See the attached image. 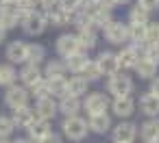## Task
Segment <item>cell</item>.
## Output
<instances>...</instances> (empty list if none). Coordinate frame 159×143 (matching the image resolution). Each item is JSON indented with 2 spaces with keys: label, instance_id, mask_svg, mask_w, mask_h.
<instances>
[{
  "label": "cell",
  "instance_id": "6da1fadb",
  "mask_svg": "<svg viewBox=\"0 0 159 143\" xmlns=\"http://www.w3.org/2000/svg\"><path fill=\"white\" fill-rule=\"evenodd\" d=\"M89 134V128H87V119L81 117V115H72V117H63L61 121V137L68 139V141H83L85 137Z\"/></svg>",
  "mask_w": 159,
  "mask_h": 143
},
{
  "label": "cell",
  "instance_id": "7a4b0ae2",
  "mask_svg": "<svg viewBox=\"0 0 159 143\" xmlns=\"http://www.w3.org/2000/svg\"><path fill=\"white\" fill-rule=\"evenodd\" d=\"M109 95L105 91H87L83 98H81V108L89 115H96V113H107L109 111Z\"/></svg>",
  "mask_w": 159,
  "mask_h": 143
},
{
  "label": "cell",
  "instance_id": "3957f363",
  "mask_svg": "<svg viewBox=\"0 0 159 143\" xmlns=\"http://www.w3.org/2000/svg\"><path fill=\"white\" fill-rule=\"evenodd\" d=\"M135 89V82L129 74L124 72H116L113 76H109L107 80V93L113 95V98H124V95H131Z\"/></svg>",
  "mask_w": 159,
  "mask_h": 143
},
{
  "label": "cell",
  "instance_id": "277c9868",
  "mask_svg": "<svg viewBox=\"0 0 159 143\" xmlns=\"http://www.w3.org/2000/svg\"><path fill=\"white\" fill-rule=\"evenodd\" d=\"M20 26H22V31L26 33V35H31V37H37V35H42L44 31H46V26H48V22H46V15H44V11H31L22 22H20Z\"/></svg>",
  "mask_w": 159,
  "mask_h": 143
},
{
  "label": "cell",
  "instance_id": "5b68a950",
  "mask_svg": "<svg viewBox=\"0 0 159 143\" xmlns=\"http://www.w3.org/2000/svg\"><path fill=\"white\" fill-rule=\"evenodd\" d=\"M29 100H31V93H29V89L26 87H22V85H11V87H7V91H5V104L13 111V108H22V106H29Z\"/></svg>",
  "mask_w": 159,
  "mask_h": 143
},
{
  "label": "cell",
  "instance_id": "8992f818",
  "mask_svg": "<svg viewBox=\"0 0 159 143\" xmlns=\"http://www.w3.org/2000/svg\"><path fill=\"white\" fill-rule=\"evenodd\" d=\"M111 139L113 143H133L137 139V124L129 119H120V124L111 126Z\"/></svg>",
  "mask_w": 159,
  "mask_h": 143
},
{
  "label": "cell",
  "instance_id": "52a82bcc",
  "mask_svg": "<svg viewBox=\"0 0 159 143\" xmlns=\"http://www.w3.org/2000/svg\"><path fill=\"white\" fill-rule=\"evenodd\" d=\"M102 33H105V39L113 46H122V44L129 41V24H122L118 20H111L102 28Z\"/></svg>",
  "mask_w": 159,
  "mask_h": 143
},
{
  "label": "cell",
  "instance_id": "ba28073f",
  "mask_svg": "<svg viewBox=\"0 0 159 143\" xmlns=\"http://www.w3.org/2000/svg\"><path fill=\"white\" fill-rule=\"evenodd\" d=\"M94 63H96L100 76H113L116 72H120L118 57H116V52H111V50H102V52L94 59Z\"/></svg>",
  "mask_w": 159,
  "mask_h": 143
},
{
  "label": "cell",
  "instance_id": "9c48e42d",
  "mask_svg": "<svg viewBox=\"0 0 159 143\" xmlns=\"http://www.w3.org/2000/svg\"><path fill=\"white\" fill-rule=\"evenodd\" d=\"M109 108H111V113L116 115V117H120V119H129L133 113H135V100H133V95H124V98H113L111 102H109Z\"/></svg>",
  "mask_w": 159,
  "mask_h": 143
},
{
  "label": "cell",
  "instance_id": "30bf717a",
  "mask_svg": "<svg viewBox=\"0 0 159 143\" xmlns=\"http://www.w3.org/2000/svg\"><path fill=\"white\" fill-rule=\"evenodd\" d=\"M116 57H118L120 72H126V69H133L137 65V61H139L142 54H139V48H135L133 44H129V46H122V50L116 52Z\"/></svg>",
  "mask_w": 159,
  "mask_h": 143
},
{
  "label": "cell",
  "instance_id": "8fae6325",
  "mask_svg": "<svg viewBox=\"0 0 159 143\" xmlns=\"http://www.w3.org/2000/svg\"><path fill=\"white\" fill-rule=\"evenodd\" d=\"M18 80H20V85H22V87H26V89L35 87V85H37L39 80H44L42 67H39V65H31V63H24V65H22V69L18 72Z\"/></svg>",
  "mask_w": 159,
  "mask_h": 143
},
{
  "label": "cell",
  "instance_id": "7c38bea8",
  "mask_svg": "<svg viewBox=\"0 0 159 143\" xmlns=\"http://www.w3.org/2000/svg\"><path fill=\"white\" fill-rule=\"evenodd\" d=\"M37 119L44 121H52L59 113H57V100L55 98H44V100H35V108H33Z\"/></svg>",
  "mask_w": 159,
  "mask_h": 143
},
{
  "label": "cell",
  "instance_id": "4fadbf2b",
  "mask_svg": "<svg viewBox=\"0 0 159 143\" xmlns=\"http://www.w3.org/2000/svg\"><path fill=\"white\" fill-rule=\"evenodd\" d=\"M26 46L24 41L16 39V41H9L7 44V50H5V57L11 65H24L26 63Z\"/></svg>",
  "mask_w": 159,
  "mask_h": 143
},
{
  "label": "cell",
  "instance_id": "5bb4252c",
  "mask_svg": "<svg viewBox=\"0 0 159 143\" xmlns=\"http://www.w3.org/2000/svg\"><path fill=\"white\" fill-rule=\"evenodd\" d=\"M55 48H57V54H59V57H63V59L81 50V46H79V39H76V35H72V33H66V35H61V37L57 39Z\"/></svg>",
  "mask_w": 159,
  "mask_h": 143
},
{
  "label": "cell",
  "instance_id": "9a60e30c",
  "mask_svg": "<svg viewBox=\"0 0 159 143\" xmlns=\"http://www.w3.org/2000/svg\"><path fill=\"white\" fill-rule=\"evenodd\" d=\"M111 115L109 113H96V115H89L87 117V128L89 132H96V134H105L111 130Z\"/></svg>",
  "mask_w": 159,
  "mask_h": 143
},
{
  "label": "cell",
  "instance_id": "2e32d148",
  "mask_svg": "<svg viewBox=\"0 0 159 143\" xmlns=\"http://www.w3.org/2000/svg\"><path fill=\"white\" fill-rule=\"evenodd\" d=\"M137 134L144 143H155L159 137V117H146V121L137 126Z\"/></svg>",
  "mask_w": 159,
  "mask_h": 143
},
{
  "label": "cell",
  "instance_id": "e0dca14e",
  "mask_svg": "<svg viewBox=\"0 0 159 143\" xmlns=\"http://www.w3.org/2000/svg\"><path fill=\"white\" fill-rule=\"evenodd\" d=\"M74 35H76V39H79V46H81V50H83V52H87V50L96 48V44H98V33H96V28H94L92 24H89V26L79 28Z\"/></svg>",
  "mask_w": 159,
  "mask_h": 143
},
{
  "label": "cell",
  "instance_id": "ac0fdd59",
  "mask_svg": "<svg viewBox=\"0 0 159 143\" xmlns=\"http://www.w3.org/2000/svg\"><path fill=\"white\" fill-rule=\"evenodd\" d=\"M135 106H139V113H144L146 117H159V98L148 91L144 95H139Z\"/></svg>",
  "mask_w": 159,
  "mask_h": 143
},
{
  "label": "cell",
  "instance_id": "d6986e66",
  "mask_svg": "<svg viewBox=\"0 0 159 143\" xmlns=\"http://www.w3.org/2000/svg\"><path fill=\"white\" fill-rule=\"evenodd\" d=\"M89 61H92V59L87 57V52L79 50V52L66 57V59H63V65H66V72H70V74L74 76V74H81V69H83Z\"/></svg>",
  "mask_w": 159,
  "mask_h": 143
},
{
  "label": "cell",
  "instance_id": "ffe728a7",
  "mask_svg": "<svg viewBox=\"0 0 159 143\" xmlns=\"http://www.w3.org/2000/svg\"><path fill=\"white\" fill-rule=\"evenodd\" d=\"M20 24V13H18V7L16 5H5L0 9V28L5 31H11Z\"/></svg>",
  "mask_w": 159,
  "mask_h": 143
},
{
  "label": "cell",
  "instance_id": "44dd1931",
  "mask_svg": "<svg viewBox=\"0 0 159 143\" xmlns=\"http://www.w3.org/2000/svg\"><path fill=\"white\" fill-rule=\"evenodd\" d=\"M83 108H81V98H72V95H66L61 100H57V113H61L63 117H72V115H79Z\"/></svg>",
  "mask_w": 159,
  "mask_h": 143
},
{
  "label": "cell",
  "instance_id": "7402d4cb",
  "mask_svg": "<svg viewBox=\"0 0 159 143\" xmlns=\"http://www.w3.org/2000/svg\"><path fill=\"white\" fill-rule=\"evenodd\" d=\"M26 132H29V141H44L50 132H52V128H50V121H44V119H33V124L26 128Z\"/></svg>",
  "mask_w": 159,
  "mask_h": 143
},
{
  "label": "cell",
  "instance_id": "603a6c76",
  "mask_svg": "<svg viewBox=\"0 0 159 143\" xmlns=\"http://www.w3.org/2000/svg\"><path fill=\"white\" fill-rule=\"evenodd\" d=\"M44 15H46V22L52 26H70L72 24V13L63 11L61 7H52V9L44 11Z\"/></svg>",
  "mask_w": 159,
  "mask_h": 143
},
{
  "label": "cell",
  "instance_id": "cb8c5ba5",
  "mask_svg": "<svg viewBox=\"0 0 159 143\" xmlns=\"http://www.w3.org/2000/svg\"><path fill=\"white\" fill-rule=\"evenodd\" d=\"M33 119H35V113H33V108H31V106L13 108L11 121H13V126H16V128H22V130H26V128L33 124Z\"/></svg>",
  "mask_w": 159,
  "mask_h": 143
},
{
  "label": "cell",
  "instance_id": "d4e9b609",
  "mask_svg": "<svg viewBox=\"0 0 159 143\" xmlns=\"http://www.w3.org/2000/svg\"><path fill=\"white\" fill-rule=\"evenodd\" d=\"M66 87H68V95H72V98H83V95L89 91V82H87L83 76H79V74L70 76Z\"/></svg>",
  "mask_w": 159,
  "mask_h": 143
},
{
  "label": "cell",
  "instance_id": "484cf974",
  "mask_svg": "<svg viewBox=\"0 0 159 143\" xmlns=\"http://www.w3.org/2000/svg\"><path fill=\"white\" fill-rule=\"evenodd\" d=\"M46 59V48L42 44H29L26 46V63L31 65H42Z\"/></svg>",
  "mask_w": 159,
  "mask_h": 143
},
{
  "label": "cell",
  "instance_id": "4316f807",
  "mask_svg": "<svg viewBox=\"0 0 159 143\" xmlns=\"http://www.w3.org/2000/svg\"><path fill=\"white\" fill-rule=\"evenodd\" d=\"M42 74H44V78L46 80H50V78H66V65H63V61H48L46 65H44V69H42Z\"/></svg>",
  "mask_w": 159,
  "mask_h": 143
},
{
  "label": "cell",
  "instance_id": "83f0119b",
  "mask_svg": "<svg viewBox=\"0 0 159 143\" xmlns=\"http://www.w3.org/2000/svg\"><path fill=\"white\" fill-rule=\"evenodd\" d=\"M133 69H135V74H137L142 80H152V78L157 76V69H159V67L152 65L150 61H146V59L139 57V61H137V65H135Z\"/></svg>",
  "mask_w": 159,
  "mask_h": 143
},
{
  "label": "cell",
  "instance_id": "f1b7e54d",
  "mask_svg": "<svg viewBox=\"0 0 159 143\" xmlns=\"http://www.w3.org/2000/svg\"><path fill=\"white\" fill-rule=\"evenodd\" d=\"M18 82V69H16V65H11V63H5V65H0V87H11V85H16Z\"/></svg>",
  "mask_w": 159,
  "mask_h": 143
},
{
  "label": "cell",
  "instance_id": "f546056e",
  "mask_svg": "<svg viewBox=\"0 0 159 143\" xmlns=\"http://www.w3.org/2000/svg\"><path fill=\"white\" fill-rule=\"evenodd\" d=\"M111 20H113V15H111V11H109V9H105V7H100L98 11H94V13L89 15V22H92V26H94L96 31H98V28L102 31Z\"/></svg>",
  "mask_w": 159,
  "mask_h": 143
},
{
  "label": "cell",
  "instance_id": "4dcf8cb0",
  "mask_svg": "<svg viewBox=\"0 0 159 143\" xmlns=\"http://www.w3.org/2000/svg\"><path fill=\"white\" fill-rule=\"evenodd\" d=\"M48 82V89H50V98H55V100H61V98H66L68 95V78H50V80H46Z\"/></svg>",
  "mask_w": 159,
  "mask_h": 143
},
{
  "label": "cell",
  "instance_id": "1f68e13d",
  "mask_svg": "<svg viewBox=\"0 0 159 143\" xmlns=\"http://www.w3.org/2000/svg\"><path fill=\"white\" fill-rule=\"evenodd\" d=\"M150 22V11H146L144 7H139V5H135V7H131V11H129V24H148Z\"/></svg>",
  "mask_w": 159,
  "mask_h": 143
},
{
  "label": "cell",
  "instance_id": "d6a6232c",
  "mask_svg": "<svg viewBox=\"0 0 159 143\" xmlns=\"http://www.w3.org/2000/svg\"><path fill=\"white\" fill-rule=\"evenodd\" d=\"M142 59H146L159 67V44H144L142 46Z\"/></svg>",
  "mask_w": 159,
  "mask_h": 143
},
{
  "label": "cell",
  "instance_id": "836d02e7",
  "mask_svg": "<svg viewBox=\"0 0 159 143\" xmlns=\"http://www.w3.org/2000/svg\"><path fill=\"white\" fill-rule=\"evenodd\" d=\"M144 44H159V22H148L144 26Z\"/></svg>",
  "mask_w": 159,
  "mask_h": 143
},
{
  "label": "cell",
  "instance_id": "e575fe53",
  "mask_svg": "<svg viewBox=\"0 0 159 143\" xmlns=\"http://www.w3.org/2000/svg\"><path fill=\"white\" fill-rule=\"evenodd\" d=\"M79 76H83V78H85V80H87V82H89V85H92V82H96V80H100V78H102V76H100V72H98V67H96V63H94V61H89V63H87V65H85V67H83V69H81V74H79Z\"/></svg>",
  "mask_w": 159,
  "mask_h": 143
},
{
  "label": "cell",
  "instance_id": "d590c367",
  "mask_svg": "<svg viewBox=\"0 0 159 143\" xmlns=\"http://www.w3.org/2000/svg\"><path fill=\"white\" fill-rule=\"evenodd\" d=\"M29 93H31V98H35V100L50 98V89H48V82H46V78H44V80H39L35 87H31V89H29Z\"/></svg>",
  "mask_w": 159,
  "mask_h": 143
},
{
  "label": "cell",
  "instance_id": "8d00e7d4",
  "mask_svg": "<svg viewBox=\"0 0 159 143\" xmlns=\"http://www.w3.org/2000/svg\"><path fill=\"white\" fill-rule=\"evenodd\" d=\"M13 130H16V126H13L11 117L0 115V139H9L13 134Z\"/></svg>",
  "mask_w": 159,
  "mask_h": 143
},
{
  "label": "cell",
  "instance_id": "74e56055",
  "mask_svg": "<svg viewBox=\"0 0 159 143\" xmlns=\"http://www.w3.org/2000/svg\"><path fill=\"white\" fill-rule=\"evenodd\" d=\"M57 7H61L63 11H68V13H76V11H81V7H83V0H59L57 2Z\"/></svg>",
  "mask_w": 159,
  "mask_h": 143
},
{
  "label": "cell",
  "instance_id": "f35d334b",
  "mask_svg": "<svg viewBox=\"0 0 159 143\" xmlns=\"http://www.w3.org/2000/svg\"><path fill=\"white\" fill-rule=\"evenodd\" d=\"M137 5L144 7L146 11H157L159 9V0H137Z\"/></svg>",
  "mask_w": 159,
  "mask_h": 143
},
{
  "label": "cell",
  "instance_id": "ab89813d",
  "mask_svg": "<svg viewBox=\"0 0 159 143\" xmlns=\"http://www.w3.org/2000/svg\"><path fill=\"white\" fill-rule=\"evenodd\" d=\"M42 143H63V137H61V134H57V132H50Z\"/></svg>",
  "mask_w": 159,
  "mask_h": 143
},
{
  "label": "cell",
  "instance_id": "60d3db41",
  "mask_svg": "<svg viewBox=\"0 0 159 143\" xmlns=\"http://www.w3.org/2000/svg\"><path fill=\"white\" fill-rule=\"evenodd\" d=\"M148 93H152V95H157V98H159V74L150 80V89H148Z\"/></svg>",
  "mask_w": 159,
  "mask_h": 143
},
{
  "label": "cell",
  "instance_id": "b9f144b4",
  "mask_svg": "<svg viewBox=\"0 0 159 143\" xmlns=\"http://www.w3.org/2000/svg\"><path fill=\"white\" fill-rule=\"evenodd\" d=\"M57 2H59V0H37V5H39L44 11H48V9H52V7H57Z\"/></svg>",
  "mask_w": 159,
  "mask_h": 143
},
{
  "label": "cell",
  "instance_id": "7bdbcfd3",
  "mask_svg": "<svg viewBox=\"0 0 159 143\" xmlns=\"http://www.w3.org/2000/svg\"><path fill=\"white\" fill-rule=\"evenodd\" d=\"M113 2H116V7H120V5H129L131 0H113Z\"/></svg>",
  "mask_w": 159,
  "mask_h": 143
},
{
  "label": "cell",
  "instance_id": "ee69618b",
  "mask_svg": "<svg viewBox=\"0 0 159 143\" xmlns=\"http://www.w3.org/2000/svg\"><path fill=\"white\" fill-rule=\"evenodd\" d=\"M5 37H7V31H5V28H0V44L5 41Z\"/></svg>",
  "mask_w": 159,
  "mask_h": 143
},
{
  "label": "cell",
  "instance_id": "f6af8a7d",
  "mask_svg": "<svg viewBox=\"0 0 159 143\" xmlns=\"http://www.w3.org/2000/svg\"><path fill=\"white\" fill-rule=\"evenodd\" d=\"M9 143H29V139H13V141H9Z\"/></svg>",
  "mask_w": 159,
  "mask_h": 143
},
{
  "label": "cell",
  "instance_id": "bcb514c9",
  "mask_svg": "<svg viewBox=\"0 0 159 143\" xmlns=\"http://www.w3.org/2000/svg\"><path fill=\"white\" fill-rule=\"evenodd\" d=\"M2 2H5V5H18L20 0H2Z\"/></svg>",
  "mask_w": 159,
  "mask_h": 143
},
{
  "label": "cell",
  "instance_id": "7dc6e473",
  "mask_svg": "<svg viewBox=\"0 0 159 143\" xmlns=\"http://www.w3.org/2000/svg\"><path fill=\"white\" fill-rule=\"evenodd\" d=\"M29 143H42V141H29Z\"/></svg>",
  "mask_w": 159,
  "mask_h": 143
}]
</instances>
